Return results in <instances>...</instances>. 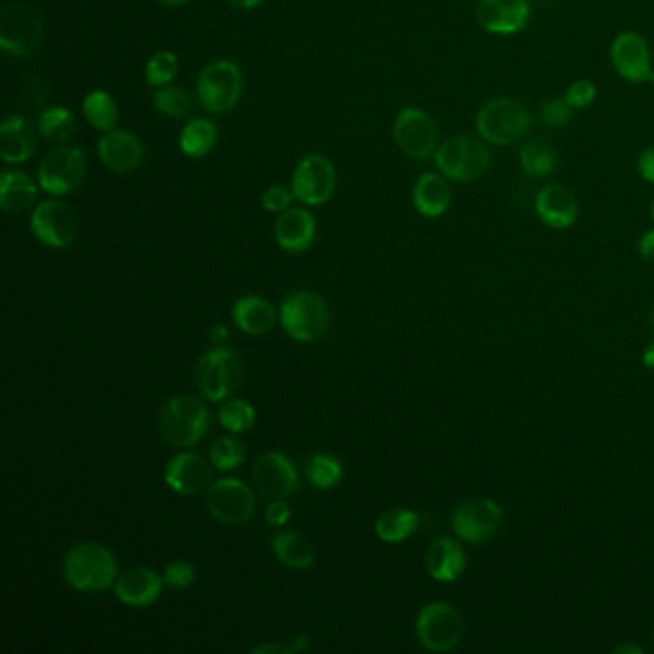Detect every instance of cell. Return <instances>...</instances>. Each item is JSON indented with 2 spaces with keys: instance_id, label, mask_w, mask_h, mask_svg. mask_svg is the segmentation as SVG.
<instances>
[{
  "instance_id": "1",
  "label": "cell",
  "mask_w": 654,
  "mask_h": 654,
  "mask_svg": "<svg viewBox=\"0 0 654 654\" xmlns=\"http://www.w3.org/2000/svg\"><path fill=\"white\" fill-rule=\"evenodd\" d=\"M65 582L81 593L108 590L117 578V564L108 547L85 541L73 546L64 559Z\"/></svg>"
},
{
  "instance_id": "2",
  "label": "cell",
  "mask_w": 654,
  "mask_h": 654,
  "mask_svg": "<svg viewBox=\"0 0 654 654\" xmlns=\"http://www.w3.org/2000/svg\"><path fill=\"white\" fill-rule=\"evenodd\" d=\"M475 125L478 137L491 146H511L526 137L532 117L522 102L511 96H496L478 110Z\"/></svg>"
},
{
  "instance_id": "3",
  "label": "cell",
  "mask_w": 654,
  "mask_h": 654,
  "mask_svg": "<svg viewBox=\"0 0 654 654\" xmlns=\"http://www.w3.org/2000/svg\"><path fill=\"white\" fill-rule=\"evenodd\" d=\"M438 172L454 183L482 179L491 167V152L480 137L455 135L439 144L434 154Z\"/></svg>"
},
{
  "instance_id": "4",
  "label": "cell",
  "mask_w": 654,
  "mask_h": 654,
  "mask_svg": "<svg viewBox=\"0 0 654 654\" xmlns=\"http://www.w3.org/2000/svg\"><path fill=\"white\" fill-rule=\"evenodd\" d=\"M209 423L211 413L196 397H173L159 411V432L175 447L196 446L206 436Z\"/></svg>"
},
{
  "instance_id": "5",
  "label": "cell",
  "mask_w": 654,
  "mask_h": 654,
  "mask_svg": "<svg viewBox=\"0 0 654 654\" xmlns=\"http://www.w3.org/2000/svg\"><path fill=\"white\" fill-rule=\"evenodd\" d=\"M240 378V360L237 353L224 345H216L214 350L204 353L196 363V388L208 402H225L227 397L232 396L237 392Z\"/></svg>"
},
{
  "instance_id": "6",
  "label": "cell",
  "mask_w": 654,
  "mask_h": 654,
  "mask_svg": "<svg viewBox=\"0 0 654 654\" xmlns=\"http://www.w3.org/2000/svg\"><path fill=\"white\" fill-rule=\"evenodd\" d=\"M331 323L329 305L315 292H294L281 305V324L295 342H315L324 336Z\"/></svg>"
},
{
  "instance_id": "7",
  "label": "cell",
  "mask_w": 654,
  "mask_h": 654,
  "mask_svg": "<svg viewBox=\"0 0 654 654\" xmlns=\"http://www.w3.org/2000/svg\"><path fill=\"white\" fill-rule=\"evenodd\" d=\"M417 640L426 651L447 653L459 645L465 635V620L454 604L434 601L418 611L415 622Z\"/></svg>"
},
{
  "instance_id": "8",
  "label": "cell",
  "mask_w": 654,
  "mask_h": 654,
  "mask_svg": "<svg viewBox=\"0 0 654 654\" xmlns=\"http://www.w3.org/2000/svg\"><path fill=\"white\" fill-rule=\"evenodd\" d=\"M43 41V20L35 8L8 2L0 8V46L7 54L23 58L33 54Z\"/></svg>"
},
{
  "instance_id": "9",
  "label": "cell",
  "mask_w": 654,
  "mask_h": 654,
  "mask_svg": "<svg viewBox=\"0 0 654 654\" xmlns=\"http://www.w3.org/2000/svg\"><path fill=\"white\" fill-rule=\"evenodd\" d=\"M242 73L230 60H217L206 65L198 75V98L211 114H225L237 106L242 94Z\"/></svg>"
},
{
  "instance_id": "10",
  "label": "cell",
  "mask_w": 654,
  "mask_h": 654,
  "mask_svg": "<svg viewBox=\"0 0 654 654\" xmlns=\"http://www.w3.org/2000/svg\"><path fill=\"white\" fill-rule=\"evenodd\" d=\"M85 173V152L75 146H60L44 156L37 172V179L44 193L64 196L81 187Z\"/></svg>"
},
{
  "instance_id": "11",
  "label": "cell",
  "mask_w": 654,
  "mask_h": 654,
  "mask_svg": "<svg viewBox=\"0 0 654 654\" xmlns=\"http://www.w3.org/2000/svg\"><path fill=\"white\" fill-rule=\"evenodd\" d=\"M394 141L407 158L428 159L438 150V123L425 110L407 106L396 115Z\"/></svg>"
},
{
  "instance_id": "12",
  "label": "cell",
  "mask_w": 654,
  "mask_h": 654,
  "mask_svg": "<svg viewBox=\"0 0 654 654\" xmlns=\"http://www.w3.org/2000/svg\"><path fill=\"white\" fill-rule=\"evenodd\" d=\"M504 511L491 497H468L451 515L454 532L467 543H486L501 526Z\"/></svg>"
},
{
  "instance_id": "13",
  "label": "cell",
  "mask_w": 654,
  "mask_h": 654,
  "mask_svg": "<svg viewBox=\"0 0 654 654\" xmlns=\"http://www.w3.org/2000/svg\"><path fill=\"white\" fill-rule=\"evenodd\" d=\"M31 230L44 246L68 248L80 232V217L65 201L44 200L31 216Z\"/></svg>"
},
{
  "instance_id": "14",
  "label": "cell",
  "mask_w": 654,
  "mask_h": 654,
  "mask_svg": "<svg viewBox=\"0 0 654 654\" xmlns=\"http://www.w3.org/2000/svg\"><path fill=\"white\" fill-rule=\"evenodd\" d=\"M209 515L224 525H245L256 511L252 489L237 478H221L209 486Z\"/></svg>"
},
{
  "instance_id": "15",
  "label": "cell",
  "mask_w": 654,
  "mask_h": 654,
  "mask_svg": "<svg viewBox=\"0 0 654 654\" xmlns=\"http://www.w3.org/2000/svg\"><path fill=\"white\" fill-rule=\"evenodd\" d=\"M336 187V173L329 159L311 154L300 162L292 177V193L308 206H321L331 200Z\"/></svg>"
},
{
  "instance_id": "16",
  "label": "cell",
  "mask_w": 654,
  "mask_h": 654,
  "mask_svg": "<svg viewBox=\"0 0 654 654\" xmlns=\"http://www.w3.org/2000/svg\"><path fill=\"white\" fill-rule=\"evenodd\" d=\"M611 62L622 80L645 83L653 72L648 43L635 31H622L611 44Z\"/></svg>"
},
{
  "instance_id": "17",
  "label": "cell",
  "mask_w": 654,
  "mask_h": 654,
  "mask_svg": "<svg viewBox=\"0 0 654 654\" xmlns=\"http://www.w3.org/2000/svg\"><path fill=\"white\" fill-rule=\"evenodd\" d=\"M256 488L267 499H287L300 486V475L287 455L271 451L256 460L252 468Z\"/></svg>"
},
{
  "instance_id": "18",
  "label": "cell",
  "mask_w": 654,
  "mask_h": 654,
  "mask_svg": "<svg viewBox=\"0 0 654 654\" xmlns=\"http://www.w3.org/2000/svg\"><path fill=\"white\" fill-rule=\"evenodd\" d=\"M530 0H478L476 20L491 35L511 37L530 23Z\"/></svg>"
},
{
  "instance_id": "19",
  "label": "cell",
  "mask_w": 654,
  "mask_h": 654,
  "mask_svg": "<svg viewBox=\"0 0 654 654\" xmlns=\"http://www.w3.org/2000/svg\"><path fill=\"white\" fill-rule=\"evenodd\" d=\"M536 214L549 229L567 230L578 221L580 201L569 187L549 183L536 196Z\"/></svg>"
},
{
  "instance_id": "20",
  "label": "cell",
  "mask_w": 654,
  "mask_h": 654,
  "mask_svg": "<svg viewBox=\"0 0 654 654\" xmlns=\"http://www.w3.org/2000/svg\"><path fill=\"white\" fill-rule=\"evenodd\" d=\"M164 480L179 496H196L208 488L211 468L200 455L185 451L169 459Z\"/></svg>"
},
{
  "instance_id": "21",
  "label": "cell",
  "mask_w": 654,
  "mask_h": 654,
  "mask_svg": "<svg viewBox=\"0 0 654 654\" xmlns=\"http://www.w3.org/2000/svg\"><path fill=\"white\" fill-rule=\"evenodd\" d=\"M98 156L110 172L133 173L144 162V146L129 131H106L98 141Z\"/></svg>"
},
{
  "instance_id": "22",
  "label": "cell",
  "mask_w": 654,
  "mask_h": 654,
  "mask_svg": "<svg viewBox=\"0 0 654 654\" xmlns=\"http://www.w3.org/2000/svg\"><path fill=\"white\" fill-rule=\"evenodd\" d=\"M164 583V578H159L154 570L135 567L117 578L115 598L127 606L144 609L158 601Z\"/></svg>"
},
{
  "instance_id": "23",
  "label": "cell",
  "mask_w": 654,
  "mask_h": 654,
  "mask_svg": "<svg viewBox=\"0 0 654 654\" xmlns=\"http://www.w3.org/2000/svg\"><path fill=\"white\" fill-rule=\"evenodd\" d=\"M425 567L436 582H455L467 569V551L459 541L444 536L432 541L425 554Z\"/></svg>"
},
{
  "instance_id": "24",
  "label": "cell",
  "mask_w": 654,
  "mask_h": 654,
  "mask_svg": "<svg viewBox=\"0 0 654 654\" xmlns=\"http://www.w3.org/2000/svg\"><path fill=\"white\" fill-rule=\"evenodd\" d=\"M315 217L308 209L288 208L274 225L277 245L288 253H302L311 248L315 240Z\"/></svg>"
},
{
  "instance_id": "25",
  "label": "cell",
  "mask_w": 654,
  "mask_h": 654,
  "mask_svg": "<svg viewBox=\"0 0 654 654\" xmlns=\"http://www.w3.org/2000/svg\"><path fill=\"white\" fill-rule=\"evenodd\" d=\"M413 204L421 216L436 219L451 206V188L442 173H425L413 187Z\"/></svg>"
},
{
  "instance_id": "26",
  "label": "cell",
  "mask_w": 654,
  "mask_h": 654,
  "mask_svg": "<svg viewBox=\"0 0 654 654\" xmlns=\"http://www.w3.org/2000/svg\"><path fill=\"white\" fill-rule=\"evenodd\" d=\"M35 133L28 120L10 115L0 127V156L7 164H23L35 152Z\"/></svg>"
},
{
  "instance_id": "27",
  "label": "cell",
  "mask_w": 654,
  "mask_h": 654,
  "mask_svg": "<svg viewBox=\"0 0 654 654\" xmlns=\"http://www.w3.org/2000/svg\"><path fill=\"white\" fill-rule=\"evenodd\" d=\"M232 319L240 331L250 336H263L271 331L277 321V313L266 298L245 295L232 308Z\"/></svg>"
},
{
  "instance_id": "28",
  "label": "cell",
  "mask_w": 654,
  "mask_h": 654,
  "mask_svg": "<svg viewBox=\"0 0 654 654\" xmlns=\"http://www.w3.org/2000/svg\"><path fill=\"white\" fill-rule=\"evenodd\" d=\"M37 200L35 180L28 173L7 169L0 177V206L8 214H22Z\"/></svg>"
},
{
  "instance_id": "29",
  "label": "cell",
  "mask_w": 654,
  "mask_h": 654,
  "mask_svg": "<svg viewBox=\"0 0 654 654\" xmlns=\"http://www.w3.org/2000/svg\"><path fill=\"white\" fill-rule=\"evenodd\" d=\"M518 158H520L522 172L532 179H546L549 175H553L554 169L559 166V154L543 138L526 141L520 146Z\"/></svg>"
},
{
  "instance_id": "30",
  "label": "cell",
  "mask_w": 654,
  "mask_h": 654,
  "mask_svg": "<svg viewBox=\"0 0 654 654\" xmlns=\"http://www.w3.org/2000/svg\"><path fill=\"white\" fill-rule=\"evenodd\" d=\"M271 546H273V553L277 554V559L288 569H310L315 562L313 546L303 538L302 533H274Z\"/></svg>"
},
{
  "instance_id": "31",
  "label": "cell",
  "mask_w": 654,
  "mask_h": 654,
  "mask_svg": "<svg viewBox=\"0 0 654 654\" xmlns=\"http://www.w3.org/2000/svg\"><path fill=\"white\" fill-rule=\"evenodd\" d=\"M418 515L409 509H390L376 518L374 532L378 540L386 543H399L417 532Z\"/></svg>"
},
{
  "instance_id": "32",
  "label": "cell",
  "mask_w": 654,
  "mask_h": 654,
  "mask_svg": "<svg viewBox=\"0 0 654 654\" xmlns=\"http://www.w3.org/2000/svg\"><path fill=\"white\" fill-rule=\"evenodd\" d=\"M217 143V127L209 120H195L180 131V152L188 158H204L214 150Z\"/></svg>"
},
{
  "instance_id": "33",
  "label": "cell",
  "mask_w": 654,
  "mask_h": 654,
  "mask_svg": "<svg viewBox=\"0 0 654 654\" xmlns=\"http://www.w3.org/2000/svg\"><path fill=\"white\" fill-rule=\"evenodd\" d=\"M83 114L86 122L94 125L96 129L112 131L117 125V104L106 91H91L83 101Z\"/></svg>"
},
{
  "instance_id": "34",
  "label": "cell",
  "mask_w": 654,
  "mask_h": 654,
  "mask_svg": "<svg viewBox=\"0 0 654 654\" xmlns=\"http://www.w3.org/2000/svg\"><path fill=\"white\" fill-rule=\"evenodd\" d=\"M75 115L68 108L44 110L39 120V129L44 138L52 143H65L75 135Z\"/></svg>"
},
{
  "instance_id": "35",
  "label": "cell",
  "mask_w": 654,
  "mask_h": 654,
  "mask_svg": "<svg viewBox=\"0 0 654 654\" xmlns=\"http://www.w3.org/2000/svg\"><path fill=\"white\" fill-rule=\"evenodd\" d=\"M219 423L224 425L225 430L242 434L250 430L256 423V409L252 403L246 399H230L219 409Z\"/></svg>"
},
{
  "instance_id": "36",
  "label": "cell",
  "mask_w": 654,
  "mask_h": 654,
  "mask_svg": "<svg viewBox=\"0 0 654 654\" xmlns=\"http://www.w3.org/2000/svg\"><path fill=\"white\" fill-rule=\"evenodd\" d=\"M342 463L331 455H313L308 463V478L319 489H331L342 480Z\"/></svg>"
},
{
  "instance_id": "37",
  "label": "cell",
  "mask_w": 654,
  "mask_h": 654,
  "mask_svg": "<svg viewBox=\"0 0 654 654\" xmlns=\"http://www.w3.org/2000/svg\"><path fill=\"white\" fill-rule=\"evenodd\" d=\"M154 106L164 115L185 117L193 110V96L180 86H159L154 93Z\"/></svg>"
},
{
  "instance_id": "38",
  "label": "cell",
  "mask_w": 654,
  "mask_h": 654,
  "mask_svg": "<svg viewBox=\"0 0 654 654\" xmlns=\"http://www.w3.org/2000/svg\"><path fill=\"white\" fill-rule=\"evenodd\" d=\"M211 463L217 470H232L240 467L246 459V446L238 438L227 436V438L217 439L209 451Z\"/></svg>"
},
{
  "instance_id": "39",
  "label": "cell",
  "mask_w": 654,
  "mask_h": 654,
  "mask_svg": "<svg viewBox=\"0 0 654 654\" xmlns=\"http://www.w3.org/2000/svg\"><path fill=\"white\" fill-rule=\"evenodd\" d=\"M179 72V60L169 51L156 52L146 64V81L152 86H167Z\"/></svg>"
},
{
  "instance_id": "40",
  "label": "cell",
  "mask_w": 654,
  "mask_h": 654,
  "mask_svg": "<svg viewBox=\"0 0 654 654\" xmlns=\"http://www.w3.org/2000/svg\"><path fill=\"white\" fill-rule=\"evenodd\" d=\"M574 110L570 108L569 102L564 96H554L543 102L540 108V120L549 129H564L572 122Z\"/></svg>"
},
{
  "instance_id": "41",
  "label": "cell",
  "mask_w": 654,
  "mask_h": 654,
  "mask_svg": "<svg viewBox=\"0 0 654 654\" xmlns=\"http://www.w3.org/2000/svg\"><path fill=\"white\" fill-rule=\"evenodd\" d=\"M598 98V86L590 80H575L567 86L564 101L569 102L570 108L585 110Z\"/></svg>"
},
{
  "instance_id": "42",
  "label": "cell",
  "mask_w": 654,
  "mask_h": 654,
  "mask_svg": "<svg viewBox=\"0 0 654 654\" xmlns=\"http://www.w3.org/2000/svg\"><path fill=\"white\" fill-rule=\"evenodd\" d=\"M196 570L188 561H173L164 572V582L173 590H185L195 582Z\"/></svg>"
},
{
  "instance_id": "43",
  "label": "cell",
  "mask_w": 654,
  "mask_h": 654,
  "mask_svg": "<svg viewBox=\"0 0 654 654\" xmlns=\"http://www.w3.org/2000/svg\"><path fill=\"white\" fill-rule=\"evenodd\" d=\"M292 198H295L292 190H288V188L282 187V185H274V187L267 188L266 195L261 198V204H263V208H266L267 211H271V214H282V211H287V209L290 208Z\"/></svg>"
},
{
  "instance_id": "44",
  "label": "cell",
  "mask_w": 654,
  "mask_h": 654,
  "mask_svg": "<svg viewBox=\"0 0 654 654\" xmlns=\"http://www.w3.org/2000/svg\"><path fill=\"white\" fill-rule=\"evenodd\" d=\"M290 505L284 504L282 499H273L271 504L267 505L266 518L271 526H284L290 520Z\"/></svg>"
},
{
  "instance_id": "45",
  "label": "cell",
  "mask_w": 654,
  "mask_h": 654,
  "mask_svg": "<svg viewBox=\"0 0 654 654\" xmlns=\"http://www.w3.org/2000/svg\"><path fill=\"white\" fill-rule=\"evenodd\" d=\"M637 172H640L641 179L654 185V146L641 152L640 158H637Z\"/></svg>"
},
{
  "instance_id": "46",
  "label": "cell",
  "mask_w": 654,
  "mask_h": 654,
  "mask_svg": "<svg viewBox=\"0 0 654 654\" xmlns=\"http://www.w3.org/2000/svg\"><path fill=\"white\" fill-rule=\"evenodd\" d=\"M637 250H640L641 258L654 261V229L647 230V232L640 238Z\"/></svg>"
},
{
  "instance_id": "47",
  "label": "cell",
  "mask_w": 654,
  "mask_h": 654,
  "mask_svg": "<svg viewBox=\"0 0 654 654\" xmlns=\"http://www.w3.org/2000/svg\"><path fill=\"white\" fill-rule=\"evenodd\" d=\"M292 654L294 653V647H284L281 643H269V645H261V647H256L252 651V654Z\"/></svg>"
},
{
  "instance_id": "48",
  "label": "cell",
  "mask_w": 654,
  "mask_h": 654,
  "mask_svg": "<svg viewBox=\"0 0 654 654\" xmlns=\"http://www.w3.org/2000/svg\"><path fill=\"white\" fill-rule=\"evenodd\" d=\"M227 339H229V332H227V329H225L224 324H217V326H214V329H211L209 340H211L214 344L224 345L225 342H227Z\"/></svg>"
},
{
  "instance_id": "49",
  "label": "cell",
  "mask_w": 654,
  "mask_h": 654,
  "mask_svg": "<svg viewBox=\"0 0 654 654\" xmlns=\"http://www.w3.org/2000/svg\"><path fill=\"white\" fill-rule=\"evenodd\" d=\"M230 7L242 8V10H252V8L259 7L263 0H227Z\"/></svg>"
},
{
  "instance_id": "50",
  "label": "cell",
  "mask_w": 654,
  "mask_h": 654,
  "mask_svg": "<svg viewBox=\"0 0 654 654\" xmlns=\"http://www.w3.org/2000/svg\"><path fill=\"white\" fill-rule=\"evenodd\" d=\"M645 653V648H641L640 645H632V643H626V645H620V647L614 648V654H643Z\"/></svg>"
},
{
  "instance_id": "51",
  "label": "cell",
  "mask_w": 654,
  "mask_h": 654,
  "mask_svg": "<svg viewBox=\"0 0 654 654\" xmlns=\"http://www.w3.org/2000/svg\"><path fill=\"white\" fill-rule=\"evenodd\" d=\"M643 365L654 371V342L653 344H648L645 347V352H643Z\"/></svg>"
},
{
  "instance_id": "52",
  "label": "cell",
  "mask_w": 654,
  "mask_h": 654,
  "mask_svg": "<svg viewBox=\"0 0 654 654\" xmlns=\"http://www.w3.org/2000/svg\"><path fill=\"white\" fill-rule=\"evenodd\" d=\"M310 647V637L308 635H298L294 640V651H303Z\"/></svg>"
},
{
  "instance_id": "53",
  "label": "cell",
  "mask_w": 654,
  "mask_h": 654,
  "mask_svg": "<svg viewBox=\"0 0 654 654\" xmlns=\"http://www.w3.org/2000/svg\"><path fill=\"white\" fill-rule=\"evenodd\" d=\"M159 4H162V7H169V8H175V7H183V4H187L188 0H158Z\"/></svg>"
},
{
  "instance_id": "54",
  "label": "cell",
  "mask_w": 654,
  "mask_h": 654,
  "mask_svg": "<svg viewBox=\"0 0 654 654\" xmlns=\"http://www.w3.org/2000/svg\"><path fill=\"white\" fill-rule=\"evenodd\" d=\"M651 217H653V221H654V196H653V200H651Z\"/></svg>"
},
{
  "instance_id": "55",
  "label": "cell",
  "mask_w": 654,
  "mask_h": 654,
  "mask_svg": "<svg viewBox=\"0 0 654 654\" xmlns=\"http://www.w3.org/2000/svg\"><path fill=\"white\" fill-rule=\"evenodd\" d=\"M648 81H651V83H653V85H654V68H653V72H651V77H648Z\"/></svg>"
},
{
  "instance_id": "56",
  "label": "cell",
  "mask_w": 654,
  "mask_h": 654,
  "mask_svg": "<svg viewBox=\"0 0 654 654\" xmlns=\"http://www.w3.org/2000/svg\"><path fill=\"white\" fill-rule=\"evenodd\" d=\"M653 637H654V632H653Z\"/></svg>"
},
{
  "instance_id": "57",
  "label": "cell",
  "mask_w": 654,
  "mask_h": 654,
  "mask_svg": "<svg viewBox=\"0 0 654 654\" xmlns=\"http://www.w3.org/2000/svg\"><path fill=\"white\" fill-rule=\"evenodd\" d=\"M653 321H654V316H653Z\"/></svg>"
}]
</instances>
